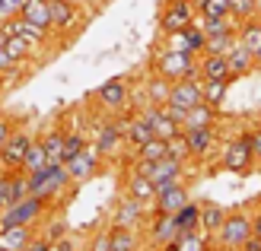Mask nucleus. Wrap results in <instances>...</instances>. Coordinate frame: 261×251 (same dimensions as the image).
Wrapping results in <instances>:
<instances>
[{
  "mask_svg": "<svg viewBox=\"0 0 261 251\" xmlns=\"http://www.w3.org/2000/svg\"><path fill=\"white\" fill-rule=\"evenodd\" d=\"M67 188H76V184L70 181L64 162H48L45 169L29 172V194L42 197V201H48V204H55Z\"/></svg>",
  "mask_w": 261,
  "mask_h": 251,
  "instance_id": "f257e3e1",
  "label": "nucleus"
},
{
  "mask_svg": "<svg viewBox=\"0 0 261 251\" xmlns=\"http://www.w3.org/2000/svg\"><path fill=\"white\" fill-rule=\"evenodd\" d=\"M153 73L166 76L169 83L201 76V70H198V58L188 54V51H169V48L156 51V58H153Z\"/></svg>",
  "mask_w": 261,
  "mask_h": 251,
  "instance_id": "f03ea898",
  "label": "nucleus"
},
{
  "mask_svg": "<svg viewBox=\"0 0 261 251\" xmlns=\"http://www.w3.org/2000/svg\"><path fill=\"white\" fill-rule=\"evenodd\" d=\"M48 201H42V197H22V201L4 207V213H0V226H38V222L45 219L48 213Z\"/></svg>",
  "mask_w": 261,
  "mask_h": 251,
  "instance_id": "7ed1b4c3",
  "label": "nucleus"
},
{
  "mask_svg": "<svg viewBox=\"0 0 261 251\" xmlns=\"http://www.w3.org/2000/svg\"><path fill=\"white\" fill-rule=\"evenodd\" d=\"M249 239H252V213H245V210H232V213H226L223 226L217 229L220 248L223 251H239Z\"/></svg>",
  "mask_w": 261,
  "mask_h": 251,
  "instance_id": "20e7f679",
  "label": "nucleus"
},
{
  "mask_svg": "<svg viewBox=\"0 0 261 251\" xmlns=\"http://www.w3.org/2000/svg\"><path fill=\"white\" fill-rule=\"evenodd\" d=\"M153 213V207L150 204H143L137 201V197H118V204H115V213H112V226H127V229H140V226H147V219Z\"/></svg>",
  "mask_w": 261,
  "mask_h": 251,
  "instance_id": "39448f33",
  "label": "nucleus"
},
{
  "mask_svg": "<svg viewBox=\"0 0 261 251\" xmlns=\"http://www.w3.org/2000/svg\"><path fill=\"white\" fill-rule=\"evenodd\" d=\"M64 165H67V175H70L73 184H83V181H89V178L99 172V165H102V153L96 150L93 140H86V147L76 153V156H70Z\"/></svg>",
  "mask_w": 261,
  "mask_h": 251,
  "instance_id": "423d86ee",
  "label": "nucleus"
},
{
  "mask_svg": "<svg viewBox=\"0 0 261 251\" xmlns=\"http://www.w3.org/2000/svg\"><path fill=\"white\" fill-rule=\"evenodd\" d=\"M198 16V10H194L191 0H166V7L160 13V32L169 35V32H181L188 29Z\"/></svg>",
  "mask_w": 261,
  "mask_h": 251,
  "instance_id": "0eeeda50",
  "label": "nucleus"
},
{
  "mask_svg": "<svg viewBox=\"0 0 261 251\" xmlns=\"http://www.w3.org/2000/svg\"><path fill=\"white\" fill-rule=\"evenodd\" d=\"M220 162H223L226 172L245 175V172L252 169V162H255V153H252V140H249V134L232 137L226 147H223V156H220Z\"/></svg>",
  "mask_w": 261,
  "mask_h": 251,
  "instance_id": "6e6552de",
  "label": "nucleus"
},
{
  "mask_svg": "<svg viewBox=\"0 0 261 251\" xmlns=\"http://www.w3.org/2000/svg\"><path fill=\"white\" fill-rule=\"evenodd\" d=\"M96 105H99L102 111H109V115L124 111L127 105H130V89H127V80H124V76H115V80L102 83V86L96 89Z\"/></svg>",
  "mask_w": 261,
  "mask_h": 251,
  "instance_id": "1a4fd4ad",
  "label": "nucleus"
},
{
  "mask_svg": "<svg viewBox=\"0 0 261 251\" xmlns=\"http://www.w3.org/2000/svg\"><path fill=\"white\" fill-rule=\"evenodd\" d=\"M48 7H51V32L58 38L70 35L73 29H80L83 13L76 7V0H48Z\"/></svg>",
  "mask_w": 261,
  "mask_h": 251,
  "instance_id": "9d476101",
  "label": "nucleus"
},
{
  "mask_svg": "<svg viewBox=\"0 0 261 251\" xmlns=\"http://www.w3.org/2000/svg\"><path fill=\"white\" fill-rule=\"evenodd\" d=\"M35 137L29 134V130H22V127H16L10 134V140L0 147V169H7V172H16V169H22V159H25V150H29V143H32Z\"/></svg>",
  "mask_w": 261,
  "mask_h": 251,
  "instance_id": "9b49d317",
  "label": "nucleus"
},
{
  "mask_svg": "<svg viewBox=\"0 0 261 251\" xmlns=\"http://www.w3.org/2000/svg\"><path fill=\"white\" fill-rule=\"evenodd\" d=\"M93 143H96V150L102 153V159H112V156H118L121 150H124V130L118 127V121H102L99 127H96V137H93Z\"/></svg>",
  "mask_w": 261,
  "mask_h": 251,
  "instance_id": "f8f14e48",
  "label": "nucleus"
},
{
  "mask_svg": "<svg viewBox=\"0 0 261 251\" xmlns=\"http://www.w3.org/2000/svg\"><path fill=\"white\" fill-rule=\"evenodd\" d=\"M188 188L185 181H172V184H163V188H156V197H153V210L156 213H175L181 204H188Z\"/></svg>",
  "mask_w": 261,
  "mask_h": 251,
  "instance_id": "ddd939ff",
  "label": "nucleus"
},
{
  "mask_svg": "<svg viewBox=\"0 0 261 251\" xmlns=\"http://www.w3.org/2000/svg\"><path fill=\"white\" fill-rule=\"evenodd\" d=\"M169 102L178 105V108H194L201 105L204 96H201V76H191V80H175L172 83V92H169Z\"/></svg>",
  "mask_w": 261,
  "mask_h": 251,
  "instance_id": "4468645a",
  "label": "nucleus"
},
{
  "mask_svg": "<svg viewBox=\"0 0 261 251\" xmlns=\"http://www.w3.org/2000/svg\"><path fill=\"white\" fill-rule=\"evenodd\" d=\"M147 226H150V242L160 245V248L178 239V226H175L172 213H156V210H153L150 219H147Z\"/></svg>",
  "mask_w": 261,
  "mask_h": 251,
  "instance_id": "2eb2a0df",
  "label": "nucleus"
},
{
  "mask_svg": "<svg viewBox=\"0 0 261 251\" xmlns=\"http://www.w3.org/2000/svg\"><path fill=\"white\" fill-rule=\"evenodd\" d=\"M181 175H185V162L172 159V156H163V159H156L150 165V181L156 184V188L172 184V181H181Z\"/></svg>",
  "mask_w": 261,
  "mask_h": 251,
  "instance_id": "dca6fc26",
  "label": "nucleus"
},
{
  "mask_svg": "<svg viewBox=\"0 0 261 251\" xmlns=\"http://www.w3.org/2000/svg\"><path fill=\"white\" fill-rule=\"evenodd\" d=\"M185 137H188L191 159H207L217 147V127H194V130H185Z\"/></svg>",
  "mask_w": 261,
  "mask_h": 251,
  "instance_id": "f3484780",
  "label": "nucleus"
},
{
  "mask_svg": "<svg viewBox=\"0 0 261 251\" xmlns=\"http://www.w3.org/2000/svg\"><path fill=\"white\" fill-rule=\"evenodd\" d=\"M140 115L147 118V124L153 127V137H163V140H169V137H175L178 134V124L169 118L166 111H163V105H147V108H140Z\"/></svg>",
  "mask_w": 261,
  "mask_h": 251,
  "instance_id": "a211bd4d",
  "label": "nucleus"
},
{
  "mask_svg": "<svg viewBox=\"0 0 261 251\" xmlns=\"http://www.w3.org/2000/svg\"><path fill=\"white\" fill-rule=\"evenodd\" d=\"M38 226H0V251H25Z\"/></svg>",
  "mask_w": 261,
  "mask_h": 251,
  "instance_id": "6ab92c4d",
  "label": "nucleus"
},
{
  "mask_svg": "<svg viewBox=\"0 0 261 251\" xmlns=\"http://www.w3.org/2000/svg\"><path fill=\"white\" fill-rule=\"evenodd\" d=\"M226 64H229V73L232 76H245V73H252L258 67V61H255V51H249L239 38H236V45H232L226 51Z\"/></svg>",
  "mask_w": 261,
  "mask_h": 251,
  "instance_id": "aec40b11",
  "label": "nucleus"
},
{
  "mask_svg": "<svg viewBox=\"0 0 261 251\" xmlns=\"http://www.w3.org/2000/svg\"><path fill=\"white\" fill-rule=\"evenodd\" d=\"M198 70H201V80H232L229 73V64L226 54H198Z\"/></svg>",
  "mask_w": 261,
  "mask_h": 251,
  "instance_id": "412c9836",
  "label": "nucleus"
},
{
  "mask_svg": "<svg viewBox=\"0 0 261 251\" xmlns=\"http://www.w3.org/2000/svg\"><path fill=\"white\" fill-rule=\"evenodd\" d=\"M124 194H130V197H137V201H143V204H150V207H153L156 184L150 181V175H140V172H134V169H130L127 184H124Z\"/></svg>",
  "mask_w": 261,
  "mask_h": 251,
  "instance_id": "4be33fe9",
  "label": "nucleus"
},
{
  "mask_svg": "<svg viewBox=\"0 0 261 251\" xmlns=\"http://www.w3.org/2000/svg\"><path fill=\"white\" fill-rule=\"evenodd\" d=\"M194 127H217V108L214 105H194V108H188L185 121H181V130H194Z\"/></svg>",
  "mask_w": 261,
  "mask_h": 251,
  "instance_id": "5701e85b",
  "label": "nucleus"
},
{
  "mask_svg": "<svg viewBox=\"0 0 261 251\" xmlns=\"http://www.w3.org/2000/svg\"><path fill=\"white\" fill-rule=\"evenodd\" d=\"M153 137V127L147 124V118H143L140 111L137 115H130L127 118V127H124V140H127V147L130 150H137L140 143H147Z\"/></svg>",
  "mask_w": 261,
  "mask_h": 251,
  "instance_id": "b1692460",
  "label": "nucleus"
},
{
  "mask_svg": "<svg viewBox=\"0 0 261 251\" xmlns=\"http://www.w3.org/2000/svg\"><path fill=\"white\" fill-rule=\"evenodd\" d=\"M137 245H140L137 229H127V226L109 229V251H137Z\"/></svg>",
  "mask_w": 261,
  "mask_h": 251,
  "instance_id": "393cba45",
  "label": "nucleus"
},
{
  "mask_svg": "<svg viewBox=\"0 0 261 251\" xmlns=\"http://www.w3.org/2000/svg\"><path fill=\"white\" fill-rule=\"evenodd\" d=\"M175 226L178 232H194V229H201V204L198 201H188V204H181L175 210Z\"/></svg>",
  "mask_w": 261,
  "mask_h": 251,
  "instance_id": "a878e982",
  "label": "nucleus"
},
{
  "mask_svg": "<svg viewBox=\"0 0 261 251\" xmlns=\"http://www.w3.org/2000/svg\"><path fill=\"white\" fill-rule=\"evenodd\" d=\"M19 16L51 32V7H48V0H25V7H22ZM51 35H55V32H51Z\"/></svg>",
  "mask_w": 261,
  "mask_h": 251,
  "instance_id": "bb28decb",
  "label": "nucleus"
},
{
  "mask_svg": "<svg viewBox=\"0 0 261 251\" xmlns=\"http://www.w3.org/2000/svg\"><path fill=\"white\" fill-rule=\"evenodd\" d=\"M169 92H172V83L166 80V76L153 73L147 86H143V96H147V105H166L169 102Z\"/></svg>",
  "mask_w": 261,
  "mask_h": 251,
  "instance_id": "cd10ccee",
  "label": "nucleus"
},
{
  "mask_svg": "<svg viewBox=\"0 0 261 251\" xmlns=\"http://www.w3.org/2000/svg\"><path fill=\"white\" fill-rule=\"evenodd\" d=\"M22 197H29V175H25L22 169H16V172H10V178H7V207L22 201Z\"/></svg>",
  "mask_w": 261,
  "mask_h": 251,
  "instance_id": "c85d7f7f",
  "label": "nucleus"
},
{
  "mask_svg": "<svg viewBox=\"0 0 261 251\" xmlns=\"http://www.w3.org/2000/svg\"><path fill=\"white\" fill-rule=\"evenodd\" d=\"M178 251H211V235L204 229H194V232H178L175 239Z\"/></svg>",
  "mask_w": 261,
  "mask_h": 251,
  "instance_id": "c756f323",
  "label": "nucleus"
},
{
  "mask_svg": "<svg viewBox=\"0 0 261 251\" xmlns=\"http://www.w3.org/2000/svg\"><path fill=\"white\" fill-rule=\"evenodd\" d=\"M7 54L13 58V64H29L32 58H35V48L25 42L22 35H7Z\"/></svg>",
  "mask_w": 261,
  "mask_h": 251,
  "instance_id": "7c9ffc66",
  "label": "nucleus"
},
{
  "mask_svg": "<svg viewBox=\"0 0 261 251\" xmlns=\"http://www.w3.org/2000/svg\"><path fill=\"white\" fill-rule=\"evenodd\" d=\"M236 38L249 48V51H258L261 48V19H242L239 22V32H236Z\"/></svg>",
  "mask_w": 261,
  "mask_h": 251,
  "instance_id": "2f4dec72",
  "label": "nucleus"
},
{
  "mask_svg": "<svg viewBox=\"0 0 261 251\" xmlns=\"http://www.w3.org/2000/svg\"><path fill=\"white\" fill-rule=\"evenodd\" d=\"M226 89H229V80H201V96L214 108H220L226 102Z\"/></svg>",
  "mask_w": 261,
  "mask_h": 251,
  "instance_id": "473e14b6",
  "label": "nucleus"
},
{
  "mask_svg": "<svg viewBox=\"0 0 261 251\" xmlns=\"http://www.w3.org/2000/svg\"><path fill=\"white\" fill-rule=\"evenodd\" d=\"M223 219H226V210L223 207H217V204H201V229L207 235H217V229L223 226Z\"/></svg>",
  "mask_w": 261,
  "mask_h": 251,
  "instance_id": "72a5a7b5",
  "label": "nucleus"
},
{
  "mask_svg": "<svg viewBox=\"0 0 261 251\" xmlns=\"http://www.w3.org/2000/svg\"><path fill=\"white\" fill-rule=\"evenodd\" d=\"M48 165V153H45V143L42 140H32L29 150H25V159H22V172L29 175V172H38Z\"/></svg>",
  "mask_w": 261,
  "mask_h": 251,
  "instance_id": "f704fd0d",
  "label": "nucleus"
},
{
  "mask_svg": "<svg viewBox=\"0 0 261 251\" xmlns=\"http://www.w3.org/2000/svg\"><path fill=\"white\" fill-rule=\"evenodd\" d=\"M64 134H67V130H61V127H55V130H48L45 137H38V140L45 143L48 162H64Z\"/></svg>",
  "mask_w": 261,
  "mask_h": 251,
  "instance_id": "c9c22d12",
  "label": "nucleus"
},
{
  "mask_svg": "<svg viewBox=\"0 0 261 251\" xmlns=\"http://www.w3.org/2000/svg\"><path fill=\"white\" fill-rule=\"evenodd\" d=\"M181 35H185V48H188V54H204V45H207V35L198 22H191L188 29H181Z\"/></svg>",
  "mask_w": 261,
  "mask_h": 251,
  "instance_id": "e433bc0d",
  "label": "nucleus"
},
{
  "mask_svg": "<svg viewBox=\"0 0 261 251\" xmlns=\"http://www.w3.org/2000/svg\"><path fill=\"white\" fill-rule=\"evenodd\" d=\"M137 159H147V162H156V159H163L166 156V140L163 137H150L147 143H140V147L134 150Z\"/></svg>",
  "mask_w": 261,
  "mask_h": 251,
  "instance_id": "4c0bfd02",
  "label": "nucleus"
},
{
  "mask_svg": "<svg viewBox=\"0 0 261 251\" xmlns=\"http://www.w3.org/2000/svg\"><path fill=\"white\" fill-rule=\"evenodd\" d=\"M166 156H172V159H178V162H188V159H191V150H188V137H185V130H178L175 137H169V140H166Z\"/></svg>",
  "mask_w": 261,
  "mask_h": 251,
  "instance_id": "58836bf2",
  "label": "nucleus"
},
{
  "mask_svg": "<svg viewBox=\"0 0 261 251\" xmlns=\"http://www.w3.org/2000/svg\"><path fill=\"white\" fill-rule=\"evenodd\" d=\"M232 45H236V32H220V35H207L204 51L207 54H226Z\"/></svg>",
  "mask_w": 261,
  "mask_h": 251,
  "instance_id": "ea45409f",
  "label": "nucleus"
},
{
  "mask_svg": "<svg viewBox=\"0 0 261 251\" xmlns=\"http://www.w3.org/2000/svg\"><path fill=\"white\" fill-rule=\"evenodd\" d=\"M86 147V134L83 130H67V134H64V162L70 159V156H76Z\"/></svg>",
  "mask_w": 261,
  "mask_h": 251,
  "instance_id": "a19ab883",
  "label": "nucleus"
},
{
  "mask_svg": "<svg viewBox=\"0 0 261 251\" xmlns=\"http://www.w3.org/2000/svg\"><path fill=\"white\" fill-rule=\"evenodd\" d=\"M255 10H258V0H229V13L239 22L249 19V16H255Z\"/></svg>",
  "mask_w": 261,
  "mask_h": 251,
  "instance_id": "79ce46f5",
  "label": "nucleus"
},
{
  "mask_svg": "<svg viewBox=\"0 0 261 251\" xmlns=\"http://www.w3.org/2000/svg\"><path fill=\"white\" fill-rule=\"evenodd\" d=\"M198 13H204V16H229V0H204Z\"/></svg>",
  "mask_w": 261,
  "mask_h": 251,
  "instance_id": "37998d69",
  "label": "nucleus"
},
{
  "mask_svg": "<svg viewBox=\"0 0 261 251\" xmlns=\"http://www.w3.org/2000/svg\"><path fill=\"white\" fill-rule=\"evenodd\" d=\"M25 7V0H0V22L4 19H13V16H19Z\"/></svg>",
  "mask_w": 261,
  "mask_h": 251,
  "instance_id": "c03bdc74",
  "label": "nucleus"
},
{
  "mask_svg": "<svg viewBox=\"0 0 261 251\" xmlns=\"http://www.w3.org/2000/svg\"><path fill=\"white\" fill-rule=\"evenodd\" d=\"M42 235H45L48 242H58V239H64V235H67V229H64V222H61V219H51V226H48Z\"/></svg>",
  "mask_w": 261,
  "mask_h": 251,
  "instance_id": "a18cd8bd",
  "label": "nucleus"
},
{
  "mask_svg": "<svg viewBox=\"0 0 261 251\" xmlns=\"http://www.w3.org/2000/svg\"><path fill=\"white\" fill-rule=\"evenodd\" d=\"M13 130H16V124H13V118L10 115H0V147H4V143L10 140V134Z\"/></svg>",
  "mask_w": 261,
  "mask_h": 251,
  "instance_id": "49530a36",
  "label": "nucleus"
},
{
  "mask_svg": "<svg viewBox=\"0 0 261 251\" xmlns=\"http://www.w3.org/2000/svg\"><path fill=\"white\" fill-rule=\"evenodd\" d=\"M51 245H55V242H48L45 235H38V232H35V235H32V242L25 245V251H51Z\"/></svg>",
  "mask_w": 261,
  "mask_h": 251,
  "instance_id": "de8ad7c7",
  "label": "nucleus"
},
{
  "mask_svg": "<svg viewBox=\"0 0 261 251\" xmlns=\"http://www.w3.org/2000/svg\"><path fill=\"white\" fill-rule=\"evenodd\" d=\"M249 140H252V153H255V159H261V127L249 130Z\"/></svg>",
  "mask_w": 261,
  "mask_h": 251,
  "instance_id": "09e8293b",
  "label": "nucleus"
},
{
  "mask_svg": "<svg viewBox=\"0 0 261 251\" xmlns=\"http://www.w3.org/2000/svg\"><path fill=\"white\" fill-rule=\"evenodd\" d=\"M51 251H76V245L67 239V235H64V239H58L55 245H51Z\"/></svg>",
  "mask_w": 261,
  "mask_h": 251,
  "instance_id": "8fccbe9b",
  "label": "nucleus"
},
{
  "mask_svg": "<svg viewBox=\"0 0 261 251\" xmlns=\"http://www.w3.org/2000/svg\"><path fill=\"white\" fill-rule=\"evenodd\" d=\"M252 235H255V239H261V210H258V213H252Z\"/></svg>",
  "mask_w": 261,
  "mask_h": 251,
  "instance_id": "3c124183",
  "label": "nucleus"
},
{
  "mask_svg": "<svg viewBox=\"0 0 261 251\" xmlns=\"http://www.w3.org/2000/svg\"><path fill=\"white\" fill-rule=\"evenodd\" d=\"M13 67V58L7 54V48H0V70H10Z\"/></svg>",
  "mask_w": 261,
  "mask_h": 251,
  "instance_id": "603ef678",
  "label": "nucleus"
},
{
  "mask_svg": "<svg viewBox=\"0 0 261 251\" xmlns=\"http://www.w3.org/2000/svg\"><path fill=\"white\" fill-rule=\"evenodd\" d=\"M4 89H7V86H4V70H0V92H4Z\"/></svg>",
  "mask_w": 261,
  "mask_h": 251,
  "instance_id": "864d4df0",
  "label": "nucleus"
},
{
  "mask_svg": "<svg viewBox=\"0 0 261 251\" xmlns=\"http://www.w3.org/2000/svg\"><path fill=\"white\" fill-rule=\"evenodd\" d=\"M255 61H258V64H261V48H258V51H255Z\"/></svg>",
  "mask_w": 261,
  "mask_h": 251,
  "instance_id": "5fc2aeb1",
  "label": "nucleus"
},
{
  "mask_svg": "<svg viewBox=\"0 0 261 251\" xmlns=\"http://www.w3.org/2000/svg\"><path fill=\"white\" fill-rule=\"evenodd\" d=\"M76 251H93V248H89V245H86V248H76Z\"/></svg>",
  "mask_w": 261,
  "mask_h": 251,
  "instance_id": "6e6d98bb",
  "label": "nucleus"
},
{
  "mask_svg": "<svg viewBox=\"0 0 261 251\" xmlns=\"http://www.w3.org/2000/svg\"><path fill=\"white\" fill-rule=\"evenodd\" d=\"M252 251H261V245H258V248H252Z\"/></svg>",
  "mask_w": 261,
  "mask_h": 251,
  "instance_id": "4d7b16f0",
  "label": "nucleus"
},
{
  "mask_svg": "<svg viewBox=\"0 0 261 251\" xmlns=\"http://www.w3.org/2000/svg\"><path fill=\"white\" fill-rule=\"evenodd\" d=\"M214 251H223V248H214Z\"/></svg>",
  "mask_w": 261,
  "mask_h": 251,
  "instance_id": "13d9d810",
  "label": "nucleus"
},
{
  "mask_svg": "<svg viewBox=\"0 0 261 251\" xmlns=\"http://www.w3.org/2000/svg\"><path fill=\"white\" fill-rule=\"evenodd\" d=\"M0 213H4V207H0Z\"/></svg>",
  "mask_w": 261,
  "mask_h": 251,
  "instance_id": "bf43d9fd",
  "label": "nucleus"
},
{
  "mask_svg": "<svg viewBox=\"0 0 261 251\" xmlns=\"http://www.w3.org/2000/svg\"><path fill=\"white\" fill-rule=\"evenodd\" d=\"M239 251H242V248H239Z\"/></svg>",
  "mask_w": 261,
  "mask_h": 251,
  "instance_id": "052dcab7",
  "label": "nucleus"
}]
</instances>
